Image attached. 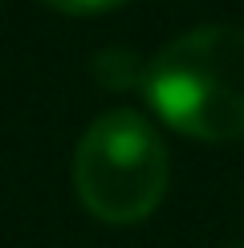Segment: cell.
<instances>
[{
  "mask_svg": "<svg viewBox=\"0 0 244 248\" xmlns=\"http://www.w3.org/2000/svg\"><path fill=\"white\" fill-rule=\"evenodd\" d=\"M142 94L171 130L199 142L244 139V29L208 25L159 49Z\"/></svg>",
  "mask_w": 244,
  "mask_h": 248,
  "instance_id": "obj_1",
  "label": "cell"
},
{
  "mask_svg": "<svg viewBox=\"0 0 244 248\" xmlns=\"http://www.w3.org/2000/svg\"><path fill=\"white\" fill-rule=\"evenodd\" d=\"M171 159L159 130L135 110H106L74 151V191L102 224H138L163 203Z\"/></svg>",
  "mask_w": 244,
  "mask_h": 248,
  "instance_id": "obj_2",
  "label": "cell"
},
{
  "mask_svg": "<svg viewBox=\"0 0 244 248\" xmlns=\"http://www.w3.org/2000/svg\"><path fill=\"white\" fill-rule=\"evenodd\" d=\"M41 4H49L53 13H65V16H98V13L126 4V0H41Z\"/></svg>",
  "mask_w": 244,
  "mask_h": 248,
  "instance_id": "obj_3",
  "label": "cell"
},
{
  "mask_svg": "<svg viewBox=\"0 0 244 248\" xmlns=\"http://www.w3.org/2000/svg\"><path fill=\"white\" fill-rule=\"evenodd\" d=\"M224 248H244V244H224Z\"/></svg>",
  "mask_w": 244,
  "mask_h": 248,
  "instance_id": "obj_4",
  "label": "cell"
}]
</instances>
